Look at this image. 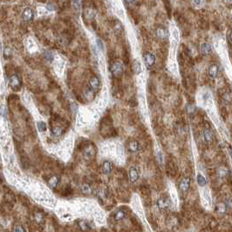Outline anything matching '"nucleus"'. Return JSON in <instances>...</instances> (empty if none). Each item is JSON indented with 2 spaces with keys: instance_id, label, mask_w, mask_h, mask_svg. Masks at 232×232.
Segmentation results:
<instances>
[{
  "instance_id": "nucleus-1",
  "label": "nucleus",
  "mask_w": 232,
  "mask_h": 232,
  "mask_svg": "<svg viewBox=\"0 0 232 232\" xmlns=\"http://www.w3.org/2000/svg\"><path fill=\"white\" fill-rule=\"evenodd\" d=\"M111 72L116 78L121 77L124 72V65L121 61H114L111 66Z\"/></svg>"
},
{
  "instance_id": "nucleus-2",
  "label": "nucleus",
  "mask_w": 232,
  "mask_h": 232,
  "mask_svg": "<svg viewBox=\"0 0 232 232\" xmlns=\"http://www.w3.org/2000/svg\"><path fill=\"white\" fill-rule=\"evenodd\" d=\"M143 60H144V63L146 65V66L149 68V67H152L155 63V57L154 54H152L151 52H146L143 55Z\"/></svg>"
},
{
  "instance_id": "nucleus-3",
  "label": "nucleus",
  "mask_w": 232,
  "mask_h": 232,
  "mask_svg": "<svg viewBox=\"0 0 232 232\" xmlns=\"http://www.w3.org/2000/svg\"><path fill=\"white\" fill-rule=\"evenodd\" d=\"M155 35L156 37L161 40H165L168 39V29L165 28L164 26H158L155 29Z\"/></svg>"
},
{
  "instance_id": "nucleus-4",
  "label": "nucleus",
  "mask_w": 232,
  "mask_h": 232,
  "mask_svg": "<svg viewBox=\"0 0 232 232\" xmlns=\"http://www.w3.org/2000/svg\"><path fill=\"white\" fill-rule=\"evenodd\" d=\"M9 84H10L11 87L12 88L13 90L15 91L19 90L20 86H21L19 79L18 78L17 75H12L10 77V79H9Z\"/></svg>"
},
{
  "instance_id": "nucleus-5",
  "label": "nucleus",
  "mask_w": 232,
  "mask_h": 232,
  "mask_svg": "<svg viewBox=\"0 0 232 232\" xmlns=\"http://www.w3.org/2000/svg\"><path fill=\"white\" fill-rule=\"evenodd\" d=\"M89 87H90L91 90H93V92L99 90L100 87V79L96 77V76H93L92 78H90V79H89Z\"/></svg>"
},
{
  "instance_id": "nucleus-6",
  "label": "nucleus",
  "mask_w": 232,
  "mask_h": 232,
  "mask_svg": "<svg viewBox=\"0 0 232 232\" xmlns=\"http://www.w3.org/2000/svg\"><path fill=\"white\" fill-rule=\"evenodd\" d=\"M202 139H203V142L207 143V144L211 143L213 142V140H214V134H213L212 131L210 129L203 130V132H202Z\"/></svg>"
},
{
  "instance_id": "nucleus-7",
  "label": "nucleus",
  "mask_w": 232,
  "mask_h": 232,
  "mask_svg": "<svg viewBox=\"0 0 232 232\" xmlns=\"http://www.w3.org/2000/svg\"><path fill=\"white\" fill-rule=\"evenodd\" d=\"M156 204L160 209H168L170 207V202L167 197H161L157 200Z\"/></svg>"
},
{
  "instance_id": "nucleus-8",
  "label": "nucleus",
  "mask_w": 232,
  "mask_h": 232,
  "mask_svg": "<svg viewBox=\"0 0 232 232\" xmlns=\"http://www.w3.org/2000/svg\"><path fill=\"white\" fill-rule=\"evenodd\" d=\"M190 186V179L188 177H184L182 178L179 182V189L182 192L188 191Z\"/></svg>"
},
{
  "instance_id": "nucleus-9",
  "label": "nucleus",
  "mask_w": 232,
  "mask_h": 232,
  "mask_svg": "<svg viewBox=\"0 0 232 232\" xmlns=\"http://www.w3.org/2000/svg\"><path fill=\"white\" fill-rule=\"evenodd\" d=\"M128 177L131 182H135L139 179V172L135 167H131L128 170Z\"/></svg>"
},
{
  "instance_id": "nucleus-10",
  "label": "nucleus",
  "mask_w": 232,
  "mask_h": 232,
  "mask_svg": "<svg viewBox=\"0 0 232 232\" xmlns=\"http://www.w3.org/2000/svg\"><path fill=\"white\" fill-rule=\"evenodd\" d=\"M218 65L215 63L211 64L209 66V69H208V73L209 75V77H211L212 79H215V78L217 77V74H218Z\"/></svg>"
},
{
  "instance_id": "nucleus-11",
  "label": "nucleus",
  "mask_w": 232,
  "mask_h": 232,
  "mask_svg": "<svg viewBox=\"0 0 232 232\" xmlns=\"http://www.w3.org/2000/svg\"><path fill=\"white\" fill-rule=\"evenodd\" d=\"M139 148H140V145H139V142L135 141V140H132L128 142V148L129 152L131 153H135L139 150Z\"/></svg>"
},
{
  "instance_id": "nucleus-12",
  "label": "nucleus",
  "mask_w": 232,
  "mask_h": 232,
  "mask_svg": "<svg viewBox=\"0 0 232 232\" xmlns=\"http://www.w3.org/2000/svg\"><path fill=\"white\" fill-rule=\"evenodd\" d=\"M23 19L25 21H32V19H33V11L30 7H27L25 9L24 12H23Z\"/></svg>"
},
{
  "instance_id": "nucleus-13",
  "label": "nucleus",
  "mask_w": 232,
  "mask_h": 232,
  "mask_svg": "<svg viewBox=\"0 0 232 232\" xmlns=\"http://www.w3.org/2000/svg\"><path fill=\"white\" fill-rule=\"evenodd\" d=\"M95 153H96V151H95V148L93 146H92V145H88V146H86L84 149V155L85 156H86V157H93V155H95Z\"/></svg>"
},
{
  "instance_id": "nucleus-14",
  "label": "nucleus",
  "mask_w": 232,
  "mask_h": 232,
  "mask_svg": "<svg viewBox=\"0 0 232 232\" xmlns=\"http://www.w3.org/2000/svg\"><path fill=\"white\" fill-rule=\"evenodd\" d=\"M201 52L202 54H204V55H209V54H210L211 52H212V49H211V46L209 44H208V43H203V44H202L201 45Z\"/></svg>"
},
{
  "instance_id": "nucleus-15",
  "label": "nucleus",
  "mask_w": 232,
  "mask_h": 232,
  "mask_svg": "<svg viewBox=\"0 0 232 232\" xmlns=\"http://www.w3.org/2000/svg\"><path fill=\"white\" fill-rule=\"evenodd\" d=\"M102 171L105 174H109L112 171V163L109 161H105L102 163Z\"/></svg>"
},
{
  "instance_id": "nucleus-16",
  "label": "nucleus",
  "mask_w": 232,
  "mask_h": 232,
  "mask_svg": "<svg viewBox=\"0 0 232 232\" xmlns=\"http://www.w3.org/2000/svg\"><path fill=\"white\" fill-rule=\"evenodd\" d=\"M196 181H197L198 185L201 186V187H204V186L207 184L206 178H205L202 174H197V176H196Z\"/></svg>"
},
{
  "instance_id": "nucleus-17",
  "label": "nucleus",
  "mask_w": 232,
  "mask_h": 232,
  "mask_svg": "<svg viewBox=\"0 0 232 232\" xmlns=\"http://www.w3.org/2000/svg\"><path fill=\"white\" fill-rule=\"evenodd\" d=\"M58 181H59V179H58V176H52V178L48 181V185L52 188H56L58 186Z\"/></svg>"
},
{
  "instance_id": "nucleus-18",
  "label": "nucleus",
  "mask_w": 232,
  "mask_h": 232,
  "mask_svg": "<svg viewBox=\"0 0 232 232\" xmlns=\"http://www.w3.org/2000/svg\"><path fill=\"white\" fill-rule=\"evenodd\" d=\"M125 212L123 211V210H117L114 214V220H115L116 222H119V221H121L122 219H124V217H125Z\"/></svg>"
},
{
  "instance_id": "nucleus-19",
  "label": "nucleus",
  "mask_w": 232,
  "mask_h": 232,
  "mask_svg": "<svg viewBox=\"0 0 232 232\" xmlns=\"http://www.w3.org/2000/svg\"><path fill=\"white\" fill-rule=\"evenodd\" d=\"M133 69H134V72H135V74H140L142 72V66H141L140 62H138L137 60L134 61V63H133Z\"/></svg>"
},
{
  "instance_id": "nucleus-20",
  "label": "nucleus",
  "mask_w": 232,
  "mask_h": 232,
  "mask_svg": "<svg viewBox=\"0 0 232 232\" xmlns=\"http://www.w3.org/2000/svg\"><path fill=\"white\" fill-rule=\"evenodd\" d=\"M79 228H80V230H81L82 231H87V230L90 229L88 223H87L86 221H84V220H81V221L79 222Z\"/></svg>"
},
{
  "instance_id": "nucleus-21",
  "label": "nucleus",
  "mask_w": 232,
  "mask_h": 232,
  "mask_svg": "<svg viewBox=\"0 0 232 232\" xmlns=\"http://www.w3.org/2000/svg\"><path fill=\"white\" fill-rule=\"evenodd\" d=\"M227 208H228V207H227V205H226V203H223V202H219V203L217 204V206H216V210H217V212L223 214V213L226 212Z\"/></svg>"
},
{
  "instance_id": "nucleus-22",
  "label": "nucleus",
  "mask_w": 232,
  "mask_h": 232,
  "mask_svg": "<svg viewBox=\"0 0 232 232\" xmlns=\"http://www.w3.org/2000/svg\"><path fill=\"white\" fill-rule=\"evenodd\" d=\"M228 174H229V171L225 167H221L218 169V175L220 177H225Z\"/></svg>"
},
{
  "instance_id": "nucleus-23",
  "label": "nucleus",
  "mask_w": 232,
  "mask_h": 232,
  "mask_svg": "<svg viewBox=\"0 0 232 232\" xmlns=\"http://www.w3.org/2000/svg\"><path fill=\"white\" fill-rule=\"evenodd\" d=\"M114 30H115L116 32H122L123 31L122 25H121L119 21H115V24H114Z\"/></svg>"
},
{
  "instance_id": "nucleus-24",
  "label": "nucleus",
  "mask_w": 232,
  "mask_h": 232,
  "mask_svg": "<svg viewBox=\"0 0 232 232\" xmlns=\"http://www.w3.org/2000/svg\"><path fill=\"white\" fill-rule=\"evenodd\" d=\"M81 190L82 192L85 194H90L92 192V189H91V187L88 185V184H84L82 188H81Z\"/></svg>"
},
{
  "instance_id": "nucleus-25",
  "label": "nucleus",
  "mask_w": 232,
  "mask_h": 232,
  "mask_svg": "<svg viewBox=\"0 0 232 232\" xmlns=\"http://www.w3.org/2000/svg\"><path fill=\"white\" fill-rule=\"evenodd\" d=\"M38 128L40 132H45L46 130V125H45V122L43 121H39L38 122Z\"/></svg>"
},
{
  "instance_id": "nucleus-26",
  "label": "nucleus",
  "mask_w": 232,
  "mask_h": 232,
  "mask_svg": "<svg viewBox=\"0 0 232 232\" xmlns=\"http://www.w3.org/2000/svg\"><path fill=\"white\" fill-rule=\"evenodd\" d=\"M43 219H44V217H43V215L41 214V213H37L36 215H35V220H36V222L37 223H42L43 222Z\"/></svg>"
},
{
  "instance_id": "nucleus-27",
  "label": "nucleus",
  "mask_w": 232,
  "mask_h": 232,
  "mask_svg": "<svg viewBox=\"0 0 232 232\" xmlns=\"http://www.w3.org/2000/svg\"><path fill=\"white\" fill-rule=\"evenodd\" d=\"M187 111L188 114H192L195 113V107H194L192 104H188L187 106Z\"/></svg>"
},
{
  "instance_id": "nucleus-28",
  "label": "nucleus",
  "mask_w": 232,
  "mask_h": 232,
  "mask_svg": "<svg viewBox=\"0 0 232 232\" xmlns=\"http://www.w3.org/2000/svg\"><path fill=\"white\" fill-rule=\"evenodd\" d=\"M45 59H46V60H48V61H52V59H53V55H52V52H45Z\"/></svg>"
},
{
  "instance_id": "nucleus-29",
  "label": "nucleus",
  "mask_w": 232,
  "mask_h": 232,
  "mask_svg": "<svg viewBox=\"0 0 232 232\" xmlns=\"http://www.w3.org/2000/svg\"><path fill=\"white\" fill-rule=\"evenodd\" d=\"M14 232H26V230L24 229V227L22 225H17L14 229Z\"/></svg>"
},
{
  "instance_id": "nucleus-30",
  "label": "nucleus",
  "mask_w": 232,
  "mask_h": 232,
  "mask_svg": "<svg viewBox=\"0 0 232 232\" xmlns=\"http://www.w3.org/2000/svg\"><path fill=\"white\" fill-rule=\"evenodd\" d=\"M61 132H62V129L60 128L59 127H55V128L53 129V134L55 135H61Z\"/></svg>"
},
{
  "instance_id": "nucleus-31",
  "label": "nucleus",
  "mask_w": 232,
  "mask_h": 232,
  "mask_svg": "<svg viewBox=\"0 0 232 232\" xmlns=\"http://www.w3.org/2000/svg\"><path fill=\"white\" fill-rule=\"evenodd\" d=\"M46 8L49 10V11H54L56 8L54 6V5H52V4H48L47 5H46Z\"/></svg>"
},
{
  "instance_id": "nucleus-32",
  "label": "nucleus",
  "mask_w": 232,
  "mask_h": 232,
  "mask_svg": "<svg viewBox=\"0 0 232 232\" xmlns=\"http://www.w3.org/2000/svg\"><path fill=\"white\" fill-rule=\"evenodd\" d=\"M97 45L100 46V49H101V50L103 49V46H102V44H101V41H100V40H99V39L97 40Z\"/></svg>"
},
{
  "instance_id": "nucleus-33",
  "label": "nucleus",
  "mask_w": 232,
  "mask_h": 232,
  "mask_svg": "<svg viewBox=\"0 0 232 232\" xmlns=\"http://www.w3.org/2000/svg\"><path fill=\"white\" fill-rule=\"evenodd\" d=\"M228 38H229V39H230V42H231V43H232V30H231V31H230V32H229Z\"/></svg>"
},
{
  "instance_id": "nucleus-34",
  "label": "nucleus",
  "mask_w": 232,
  "mask_h": 232,
  "mask_svg": "<svg viewBox=\"0 0 232 232\" xmlns=\"http://www.w3.org/2000/svg\"><path fill=\"white\" fill-rule=\"evenodd\" d=\"M3 110H4V107L1 106V107H0V114H2V115H3V112H4Z\"/></svg>"
},
{
  "instance_id": "nucleus-35",
  "label": "nucleus",
  "mask_w": 232,
  "mask_h": 232,
  "mask_svg": "<svg viewBox=\"0 0 232 232\" xmlns=\"http://www.w3.org/2000/svg\"><path fill=\"white\" fill-rule=\"evenodd\" d=\"M229 152H230V157H231L232 159V149L230 148H229Z\"/></svg>"
},
{
  "instance_id": "nucleus-36",
  "label": "nucleus",
  "mask_w": 232,
  "mask_h": 232,
  "mask_svg": "<svg viewBox=\"0 0 232 232\" xmlns=\"http://www.w3.org/2000/svg\"><path fill=\"white\" fill-rule=\"evenodd\" d=\"M0 52H1V43H0Z\"/></svg>"
},
{
  "instance_id": "nucleus-37",
  "label": "nucleus",
  "mask_w": 232,
  "mask_h": 232,
  "mask_svg": "<svg viewBox=\"0 0 232 232\" xmlns=\"http://www.w3.org/2000/svg\"><path fill=\"white\" fill-rule=\"evenodd\" d=\"M0 227H1V225H0Z\"/></svg>"
}]
</instances>
